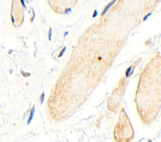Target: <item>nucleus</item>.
Masks as SVG:
<instances>
[{
	"mask_svg": "<svg viewBox=\"0 0 161 142\" xmlns=\"http://www.w3.org/2000/svg\"><path fill=\"white\" fill-rule=\"evenodd\" d=\"M116 0H113V1H112L109 4H108V5L106 6V7L104 9V10H103V12H102V16H104V14H105L106 12H107L108 10H109V8H110V7H111L112 5H113V4H114L115 2H116Z\"/></svg>",
	"mask_w": 161,
	"mask_h": 142,
	"instance_id": "f257e3e1",
	"label": "nucleus"
},
{
	"mask_svg": "<svg viewBox=\"0 0 161 142\" xmlns=\"http://www.w3.org/2000/svg\"><path fill=\"white\" fill-rule=\"evenodd\" d=\"M34 112H35V107H33L31 108V113H30V116L29 118V119H28V122H27V123L28 124H30V123L31 122L32 119H33V116H34Z\"/></svg>",
	"mask_w": 161,
	"mask_h": 142,
	"instance_id": "f03ea898",
	"label": "nucleus"
},
{
	"mask_svg": "<svg viewBox=\"0 0 161 142\" xmlns=\"http://www.w3.org/2000/svg\"><path fill=\"white\" fill-rule=\"evenodd\" d=\"M131 68H132V66H130L129 68L127 69V71H126V77H129L130 76V74H131Z\"/></svg>",
	"mask_w": 161,
	"mask_h": 142,
	"instance_id": "7ed1b4c3",
	"label": "nucleus"
},
{
	"mask_svg": "<svg viewBox=\"0 0 161 142\" xmlns=\"http://www.w3.org/2000/svg\"><path fill=\"white\" fill-rule=\"evenodd\" d=\"M65 50H66V47H64L63 50L61 51V52H60V53H59V55H58V57H61L62 55L64 54V53L65 52Z\"/></svg>",
	"mask_w": 161,
	"mask_h": 142,
	"instance_id": "20e7f679",
	"label": "nucleus"
},
{
	"mask_svg": "<svg viewBox=\"0 0 161 142\" xmlns=\"http://www.w3.org/2000/svg\"><path fill=\"white\" fill-rule=\"evenodd\" d=\"M44 96H45V94H44V93H43L41 94V97H40V104H43V101H44Z\"/></svg>",
	"mask_w": 161,
	"mask_h": 142,
	"instance_id": "39448f33",
	"label": "nucleus"
},
{
	"mask_svg": "<svg viewBox=\"0 0 161 142\" xmlns=\"http://www.w3.org/2000/svg\"><path fill=\"white\" fill-rule=\"evenodd\" d=\"M151 14H152V13H148V14H147V15L146 16V17H144L143 21H146V20H147V19L148 18V17H149V16H150Z\"/></svg>",
	"mask_w": 161,
	"mask_h": 142,
	"instance_id": "423d86ee",
	"label": "nucleus"
},
{
	"mask_svg": "<svg viewBox=\"0 0 161 142\" xmlns=\"http://www.w3.org/2000/svg\"><path fill=\"white\" fill-rule=\"evenodd\" d=\"M51 35H52V29L50 28L49 31V40H51Z\"/></svg>",
	"mask_w": 161,
	"mask_h": 142,
	"instance_id": "0eeeda50",
	"label": "nucleus"
},
{
	"mask_svg": "<svg viewBox=\"0 0 161 142\" xmlns=\"http://www.w3.org/2000/svg\"><path fill=\"white\" fill-rule=\"evenodd\" d=\"M97 15H98V11H97V10H94V14H93V17H97Z\"/></svg>",
	"mask_w": 161,
	"mask_h": 142,
	"instance_id": "6e6552de",
	"label": "nucleus"
},
{
	"mask_svg": "<svg viewBox=\"0 0 161 142\" xmlns=\"http://www.w3.org/2000/svg\"><path fill=\"white\" fill-rule=\"evenodd\" d=\"M21 4H22V6H23L24 7H25V2H24V0H21Z\"/></svg>",
	"mask_w": 161,
	"mask_h": 142,
	"instance_id": "1a4fd4ad",
	"label": "nucleus"
},
{
	"mask_svg": "<svg viewBox=\"0 0 161 142\" xmlns=\"http://www.w3.org/2000/svg\"><path fill=\"white\" fill-rule=\"evenodd\" d=\"M70 11H71V9H67V10H65V13H69Z\"/></svg>",
	"mask_w": 161,
	"mask_h": 142,
	"instance_id": "9d476101",
	"label": "nucleus"
},
{
	"mask_svg": "<svg viewBox=\"0 0 161 142\" xmlns=\"http://www.w3.org/2000/svg\"><path fill=\"white\" fill-rule=\"evenodd\" d=\"M98 60H99V61H101V60H102V57H98Z\"/></svg>",
	"mask_w": 161,
	"mask_h": 142,
	"instance_id": "9b49d317",
	"label": "nucleus"
},
{
	"mask_svg": "<svg viewBox=\"0 0 161 142\" xmlns=\"http://www.w3.org/2000/svg\"><path fill=\"white\" fill-rule=\"evenodd\" d=\"M68 32H65V33H64V35H68Z\"/></svg>",
	"mask_w": 161,
	"mask_h": 142,
	"instance_id": "f8f14e48",
	"label": "nucleus"
}]
</instances>
